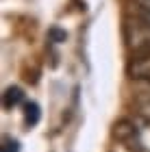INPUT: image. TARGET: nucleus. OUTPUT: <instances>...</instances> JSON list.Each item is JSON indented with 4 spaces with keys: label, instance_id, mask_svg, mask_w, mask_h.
Returning <instances> with one entry per match:
<instances>
[{
    "label": "nucleus",
    "instance_id": "nucleus-7",
    "mask_svg": "<svg viewBox=\"0 0 150 152\" xmlns=\"http://www.w3.org/2000/svg\"><path fill=\"white\" fill-rule=\"evenodd\" d=\"M2 152H20V143H18L15 139H4Z\"/></svg>",
    "mask_w": 150,
    "mask_h": 152
},
{
    "label": "nucleus",
    "instance_id": "nucleus-8",
    "mask_svg": "<svg viewBox=\"0 0 150 152\" xmlns=\"http://www.w3.org/2000/svg\"><path fill=\"white\" fill-rule=\"evenodd\" d=\"M139 152H150V150H139Z\"/></svg>",
    "mask_w": 150,
    "mask_h": 152
},
{
    "label": "nucleus",
    "instance_id": "nucleus-3",
    "mask_svg": "<svg viewBox=\"0 0 150 152\" xmlns=\"http://www.w3.org/2000/svg\"><path fill=\"white\" fill-rule=\"evenodd\" d=\"M133 104H135L137 115L144 117L146 122H150V83H141V87L135 91Z\"/></svg>",
    "mask_w": 150,
    "mask_h": 152
},
{
    "label": "nucleus",
    "instance_id": "nucleus-5",
    "mask_svg": "<svg viewBox=\"0 0 150 152\" xmlns=\"http://www.w3.org/2000/svg\"><path fill=\"white\" fill-rule=\"evenodd\" d=\"M133 9L139 20L150 24V0H133Z\"/></svg>",
    "mask_w": 150,
    "mask_h": 152
},
{
    "label": "nucleus",
    "instance_id": "nucleus-6",
    "mask_svg": "<svg viewBox=\"0 0 150 152\" xmlns=\"http://www.w3.org/2000/svg\"><path fill=\"white\" fill-rule=\"evenodd\" d=\"M37 120H39V107L35 104V102H29V104H26V111H24L26 126H35Z\"/></svg>",
    "mask_w": 150,
    "mask_h": 152
},
{
    "label": "nucleus",
    "instance_id": "nucleus-4",
    "mask_svg": "<svg viewBox=\"0 0 150 152\" xmlns=\"http://www.w3.org/2000/svg\"><path fill=\"white\" fill-rule=\"evenodd\" d=\"M22 100H24V94H22V89H20V87H9V89L4 91V96H2V104H4V109L18 107Z\"/></svg>",
    "mask_w": 150,
    "mask_h": 152
},
{
    "label": "nucleus",
    "instance_id": "nucleus-1",
    "mask_svg": "<svg viewBox=\"0 0 150 152\" xmlns=\"http://www.w3.org/2000/svg\"><path fill=\"white\" fill-rule=\"evenodd\" d=\"M126 46L135 54H150V24L135 15L133 22L126 24Z\"/></svg>",
    "mask_w": 150,
    "mask_h": 152
},
{
    "label": "nucleus",
    "instance_id": "nucleus-2",
    "mask_svg": "<svg viewBox=\"0 0 150 152\" xmlns=\"http://www.w3.org/2000/svg\"><path fill=\"white\" fill-rule=\"evenodd\" d=\"M128 76L139 83H150V54H135L128 61Z\"/></svg>",
    "mask_w": 150,
    "mask_h": 152
}]
</instances>
